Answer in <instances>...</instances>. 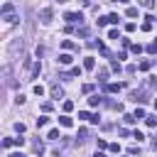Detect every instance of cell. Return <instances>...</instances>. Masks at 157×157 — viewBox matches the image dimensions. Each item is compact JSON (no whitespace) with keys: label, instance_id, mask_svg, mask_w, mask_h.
I'll use <instances>...</instances> for the list:
<instances>
[{"label":"cell","instance_id":"d590c367","mask_svg":"<svg viewBox=\"0 0 157 157\" xmlns=\"http://www.w3.org/2000/svg\"><path fill=\"white\" fill-rule=\"evenodd\" d=\"M76 34H78V37H88V27H81Z\"/></svg>","mask_w":157,"mask_h":157},{"label":"cell","instance_id":"8d00e7d4","mask_svg":"<svg viewBox=\"0 0 157 157\" xmlns=\"http://www.w3.org/2000/svg\"><path fill=\"white\" fill-rule=\"evenodd\" d=\"M110 69H113L115 74H120V64H118V61H110Z\"/></svg>","mask_w":157,"mask_h":157},{"label":"cell","instance_id":"8fae6325","mask_svg":"<svg viewBox=\"0 0 157 157\" xmlns=\"http://www.w3.org/2000/svg\"><path fill=\"white\" fill-rule=\"evenodd\" d=\"M137 69H140V71H150V69H152V61H150V59H145V61H140V64H137Z\"/></svg>","mask_w":157,"mask_h":157},{"label":"cell","instance_id":"c3c4849f","mask_svg":"<svg viewBox=\"0 0 157 157\" xmlns=\"http://www.w3.org/2000/svg\"><path fill=\"white\" fill-rule=\"evenodd\" d=\"M113 2H123V5H125V2H128V0H113Z\"/></svg>","mask_w":157,"mask_h":157},{"label":"cell","instance_id":"e0dca14e","mask_svg":"<svg viewBox=\"0 0 157 157\" xmlns=\"http://www.w3.org/2000/svg\"><path fill=\"white\" fill-rule=\"evenodd\" d=\"M140 5H142L145 10H152V7H155V0H140Z\"/></svg>","mask_w":157,"mask_h":157},{"label":"cell","instance_id":"d6a6232c","mask_svg":"<svg viewBox=\"0 0 157 157\" xmlns=\"http://www.w3.org/2000/svg\"><path fill=\"white\" fill-rule=\"evenodd\" d=\"M12 145H17V147H22V145H25V137H12Z\"/></svg>","mask_w":157,"mask_h":157},{"label":"cell","instance_id":"6da1fadb","mask_svg":"<svg viewBox=\"0 0 157 157\" xmlns=\"http://www.w3.org/2000/svg\"><path fill=\"white\" fill-rule=\"evenodd\" d=\"M2 20H5L7 25H15V22H17V17H15V5H12V2H5V5H2Z\"/></svg>","mask_w":157,"mask_h":157},{"label":"cell","instance_id":"ee69618b","mask_svg":"<svg viewBox=\"0 0 157 157\" xmlns=\"http://www.w3.org/2000/svg\"><path fill=\"white\" fill-rule=\"evenodd\" d=\"M105 147H108V142H105V140L101 137V140H98V150H105Z\"/></svg>","mask_w":157,"mask_h":157},{"label":"cell","instance_id":"9a60e30c","mask_svg":"<svg viewBox=\"0 0 157 157\" xmlns=\"http://www.w3.org/2000/svg\"><path fill=\"white\" fill-rule=\"evenodd\" d=\"M101 101H103L101 96H91V98H88V105H101Z\"/></svg>","mask_w":157,"mask_h":157},{"label":"cell","instance_id":"f35d334b","mask_svg":"<svg viewBox=\"0 0 157 157\" xmlns=\"http://www.w3.org/2000/svg\"><path fill=\"white\" fill-rule=\"evenodd\" d=\"M15 130H17V132H20V135H22V132H25V130H27V128H25V125H22V123H15Z\"/></svg>","mask_w":157,"mask_h":157},{"label":"cell","instance_id":"f6af8a7d","mask_svg":"<svg viewBox=\"0 0 157 157\" xmlns=\"http://www.w3.org/2000/svg\"><path fill=\"white\" fill-rule=\"evenodd\" d=\"M7 157H25L22 152H12V155H7Z\"/></svg>","mask_w":157,"mask_h":157},{"label":"cell","instance_id":"4dcf8cb0","mask_svg":"<svg viewBox=\"0 0 157 157\" xmlns=\"http://www.w3.org/2000/svg\"><path fill=\"white\" fill-rule=\"evenodd\" d=\"M69 76H81V66H74V69L69 71Z\"/></svg>","mask_w":157,"mask_h":157},{"label":"cell","instance_id":"7402d4cb","mask_svg":"<svg viewBox=\"0 0 157 157\" xmlns=\"http://www.w3.org/2000/svg\"><path fill=\"white\" fill-rule=\"evenodd\" d=\"M32 91H34V96H44V86H39V83H37Z\"/></svg>","mask_w":157,"mask_h":157},{"label":"cell","instance_id":"4fadbf2b","mask_svg":"<svg viewBox=\"0 0 157 157\" xmlns=\"http://www.w3.org/2000/svg\"><path fill=\"white\" fill-rule=\"evenodd\" d=\"M61 49H66V52H69V49H76V44H74L71 39H64V42H61Z\"/></svg>","mask_w":157,"mask_h":157},{"label":"cell","instance_id":"7bdbcfd3","mask_svg":"<svg viewBox=\"0 0 157 157\" xmlns=\"http://www.w3.org/2000/svg\"><path fill=\"white\" fill-rule=\"evenodd\" d=\"M2 147H12V137H5L2 140Z\"/></svg>","mask_w":157,"mask_h":157},{"label":"cell","instance_id":"44dd1931","mask_svg":"<svg viewBox=\"0 0 157 157\" xmlns=\"http://www.w3.org/2000/svg\"><path fill=\"white\" fill-rule=\"evenodd\" d=\"M105 78H108V71H105V69H103V71H98V81H101V83H105Z\"/></svg>","mask_w":157,"mask_h":157},{"label":"cell","instance_id":"bcb514c9","mask_svg":"<svg viewBox=\"0 0 157 157\" xmlns=\"http://www.w3.org/2000/svg\"><path fill=\"white\" fill-rule=\"evenodd\" d=\"M93 157H105V152H101V150H98V152H96Z\"/></svg>","mask_w":157,"mask_h":157},{"label":"cell","instance_id":"3957f363","mask_svg":"<svg viewBox=\"0 0 157 157\" xmlns=\"http://www.w3.org/2000/svg\"><path fill=\"white\" fill-rule=\"evenodd\" d=\"M52 15H54L52 7H42V10H39V20H42V22H52Z\"/></svg>","mask_w":157,"mask_h":157},{"label":"cell","instance_id":"7c38bea8","mask_svg":"<svg viewBox=\"0 0 157 157\" xmlns=\"http://www.w3.org/2000/svg\"><path fill=\"white\" fill-rule=\"evenodd\" d=\"M123 123H125V125H135V123H137V118H135V115H128V113H125V115H123Z\"/></svg>","mask_w":157,"mask_h":157},{"label":"cell","instance_id":"2e32d148","mask_svg":"<svg viewBox=\"0 0 157 157\" xmlns=\"http://www.w3.org/2000/svg\"><path fill=\"white\" fill-rule=\"evenodd\" d=\"M47 123H49V118H47V115L37 118V128H47Z\"/></svg>","mask_w":157,"mask_h":157},{"label":"cell","instance_id":"ba28073f","mask_svg":"<svg viewBox=\"0 0 157 157\" xmlns=\"http://www.w3.org/2000/svg\"><path fill=\"white\" fill-rule=\"evenodd\" d=\"M59 125H64V128H71V125H74V120H71L69 115H59Z\"/></svg>","mask_w":157,"mask_h":157},{"label":"cell","instance_id":"e575fe53","mask_svg":"<svg viewBox=\"0 0 157 157\" xmlns=\"http://www.w3.org/2000/svg\"><path fill=\"white\" fill-rule=\"evenodd\" d=\"M147 52H150V54H157V39H155V42L147 47Z\"/></svg>","mask_w":157,"mask_h":157},{"label":"cell","instance_id":"f1b7e54d","mask_svg":"<svg viewBox=\"0 0 157 157\" xmlns=\"http://www.w3.org/2000/svg\"><path fill=\"white\" fill-rule=\"evenodd\" d=\"M125 15H128V17H137V7H128Z\"/></svg>","mask_w":157,"mask_h":157},{"label":"cell","instance_id":"f907efd6","mask_svg":"<svg viewBox=\"0 0 157 157\" xmlns=\"http://www.w3.org/2000/svg\"><path fill=\"white\" fill-rule=\"evenodd\" d=\"M56 2H66V0H56Z\"/></svg>","mask_w":157,"mask_h":157},{"label":"cell","instance_id":"cb8c5ba5","mask_svg":"<svg viewBox=\"0 0 157 157\" xmlns=\"http://www.w3.org/2000/svg\"><path fill=\"white\" fill-rule=\"evenodd\" d=\"M52 108H54V103H49V101H44V103H42V110H44V113H49Z\"/></svg>","mask_w":157,"mask_h":157},{"label":"cell","instance_id":"4316f807","mask_svg":"<svg viewBox=\"0 0 157 157\" xmlns=\"http://www.w3.org/2000/svg\"><path fill=\"white\" fill-rule=\"evenodd\" d=\"M132 140H137V142H142V140H145V135H142L140 130H135V132H132Z\"/></svg>","mask_w":157,"mask_h":157},{"label":"cell","instance_id":"7dc6e473","mask_svg":"<svg viewBox=\"0 0 157 157\" xmlns=\"http://www.w3.org/2000/svg\"><path fill=\"white\" fill-rule=\"evenodd\" d=\"M152 150H157V137H155V140H152Z\"/></svg>","mask_w":157,"mask_h":157},{"label":"cell","instance_id":"f546056e","mask_svg":"<svg viewBox=\"0 0 157 157\" xmlns=\"http://www.w3.org/2000/svg\"><path fill=\"white\" fill-rule=\"evenodd\" d=\"M130 49H132V54H140L142 52V44H130Z\"/></svg>","mask_w":157,"mask_h":157},{"label":"cell","instance_id":"5b68a950","mask_svg":"<svg viewBox=\"0 0 157 157\" xmlns=\"http://www.w3.org/2000/svg\"><path fill=\"white\" fill-rule=\"evenodd\" d=\"M61 96H64V88H61L59 83H52V98H56V101H59Z\"/></svg>","mask_w":157,"mask_h":157},{"label":"cell","instance_id":"83f0119b","mask_svg":"<svg viewBox=\"0 0 157 157\" xmlns=\"http://www.w3.org/2000/svg\"><path fill=\"white\" fill-rule=\"evenodd\" d=\"M128 155H132V157L137 155V157H140V147H135V145H132V147H128Z\"/></svg>","mask_w":157,"mask_h":157},{"label":"cell","instance_id":"ac0fdd59","mask_svg":"<svg viewBox=\"0 0 157 157\" xmlns=\"http://www.w3.org/2000/svg\"><path fill=\"white\" fill-rule=\"evenodd\" d=\"M108 22H110V25H118V22H120V17H118L115 12H110V15H108Z\"/></svg>","mask_w":157,"mask_h":157},{"label":"cell","instance_id":"836d02e7","mask_svg":"<svg viewBox=\"0 0 157 157\" xmlns=\"http://www.w3.org/2000/svg\"><path fill=\"white\" fill-rule=\"evenodd\" d=\"M147 86H150V88H157V76H150V81H147Z\"/></svg>","mask_w":157,"mask_h":157},{"label":"cell","instance_id":"603a6c76","mask_svg":"<svg viewBox=\"0 0 157 157\" xmlns=\"http://www.w3.org/2000/svg\"><path fill=\"white\" fill-rule=\"evenodd\" d=\"M69 110H74V101H64V113H69Z\"/></svg>","mask_w":157,"mask_h":157},{"label":"cell","instance_id":"ffe728a7","mask_svg":"<svg viewBox=\"0 0 157 157\" xmlns=\"http://www.w3.org/2000/svg\"><path fill=\"white\" fill-rule=\"evenodd\" d=\"M39 71H42V64H39V61H37V64H34V66H32V76H39Z\"/></svg>","mask_w":157,"mask_h":157},{"label":"cell","instance_id":"52a82bcc","mask_svg":"<svg viewBox=\"0 0 157 157\" xmlns=\"http://www.w3.org/2000/svg\"><path fill=\"white\" fill-rule=\"evenodd\" d=\"M120 88H123V83H105V91L108 93H118Z\"/></svg>","mask_w":157,"mask_h":157},{"label":"cell","instance_id":"5bb4252c","mask_svg":"<svg viewBox=\"0 0 157 157\" xmlns=\"http://www.w3.org/2000/svg\"><path fill=\"white\" fill-rule=\"evenodd\" d=\"M145 123H147V128H155V125H157V115H147Z\"/></svg>","mask_w":157,"mask_h":157},{"label":"cell","instance_id":"d4e9b609","mask_svg":"<svg viewBox=\"0 0 157 157\" xmlns=\"http://www.w3.org/2000/svg\"><path fill=\"white\" fill-rule=\"evenodd\" d=\"M132 115H135V118H137V120H140V118H147V115H145V110H142V108H135V113H132Z\"/></svg>","mask_w":157,"mask_h":157},{"label":"cell","instance_id":"ab89813d","mask_svg":"<svg viewBox=\"0 0 157 157\" xmlns=\"http://www.w3.org/2000/svg\"><path fill=\"white\" fill-rule=\"evenodd\" d=\"M78 137H81V140H86V137H88V130H86V128H81V130H78Z\"/></svg>","mask_w":157,"mask_h":157},{"label":"cell","instance_id":"b9f144b4","mask_svg":"<svg viewBox=\"0 0 157 157\" xmlns=\"http://www.w3.org/2000/svg\"><path fill=\"white\" fill-rule=\"evenodd\" d=\"M135 27H137L135 22H128V25H125V29H128V32H135Z\"/></svg>","mask_w":157,"mask_h":157},{"label":"cell","instance_id":"d6986e66","mask_svg":"<svg viewBox=\"0 0 157 157\" xmlns=\"http://www.w3.org/2000/svg\"><path fill=\"white\" fill-rule=\"evenodd\" d=\"M108 39H120V32H118V29H110V32H108Z\"/></svg>","mask_w":157,"mask_h":157},{"label":"cell","instance_id":"1f68e13d","mask_svg":"<svg viewBox=\"0 0 157 157\" xmlns=\"http://www.w3.org/2000/svg\"><path fill=\"white\" fill-rule=\"evenodd\" d=\"M78 118H81V120H91V113H88V110H81Z\"/></svg>","mask_w":157,"mask_h":157},{"label":"cell","instance_id":"8992f818","mask_svg":"<svg viewBox=\"0 0 157 157\" xmlns=\"http://www.w3.org/2000/svg\"><path fill=\"white\" fill-rule=\"evenodd\" d=\"M130 101H135V103H145L147 98H145L142 93H137V91H130Z\"/></svg>","mask_w":157,"mask_h":157},{"label":"cell","instance_id":"681fc988","mask_svg":"<svg viewBox=\"0 0 157 157\" xmlns=\"http://www.w3.org/2000/svg\"><path fill=\"white\" fill-rule=\"evenodd\" d=\"M155 110H157V101H155Z\"/></svg>","mask_w":157,"mask_h":157},{"label":"cell","instance_id":"484cf974","mask_svg":"<svg viewBox=\"0 0 157 157\" xmlns=\"http://www.w3.org/2000/svg\"><path fill=\"white\" fill-rule=\"evenodd\" d=\"M47 137H49V140H59L61 135H59V130H49V135H47Z\"/></svg>","mask_w":157,"mask_h":157},{"label":"cell","instance_id":"277c9868","mask_svg":"<svg viewBox=\"0 0 157 157\" xmlns=\"http://www.w3.org/2000/svg\"><path fill=\"white\" fill-rule=\"evenodd\" d=\"M56 61H59V64H61V66H69V64H71V61H74V56H71V54H69V52H64V54H59V59H56Z\"/></svg>","mask_w":157,"mask_h":157},{"label":"cell","instance_id":"60d3db41","mask_svg":"<svg viewBox=\"0 0 157 157\" xmlns=\"http://www.w3.org/2000/svg\"><path fill=\"white\" fill-rule=\"evenodd\" d=\"M108 150H110V152H120V145H118V142H113V145H108Z\"/></svg>","mask_w":157,"mask_h":157},{"label":"cell","instance_id":"30bf717a","mask_svg":"<svg viewBox=\"0 0 157 157\" xmlns=\"http://www.w3.org/2000/svg\"><path fill=\"white\" fill-rule=\"evenodd\" d=\"M93 66H96V59H93V56H86V59H83V69H88V71H91Z\"/></svg>","mask_w":157,"mask_h":157},{"label":"cell","instance_id":"74e56055","mask_svg":"<svg viewBox=\"0 0 157 157\" xmlns=\"http://www.w3.org/2000/svg\"><path fill=\"white\" fill-rule=\"evenodd\" d=\"M81 91H83V93H91V91H93V83H83V88H81Z\"/></svg>","mask_w":157,"mask_h":157},{"label":"cell","instance_id":"9c48e42d","mask_svg":"<svg viewBox=\"0 0 157 157\" xmlns=\"http://www.w3.org/2000/svg\"><path fill=\"white\" fill-rule=\"evenodd\" d=\"M32 150H34V155H42V152H44V145H42V140H34V142H32Z\"/></svg>","mask_w":157,"mask_h":157},{"label":"cell","instance_id":"7a4b0ae2","mask_svg":"<svg viewBox=\"0 0 157 157\" xmlns=\"http://www.w3.org/2000/svg\"><path fill=\"white\" fill-rule=\"evenodd\" d=\"M64 20H66L69 25H81V22H83V15H81V12H66Z\"/></svg>","mask_w":157,"mask_h":157}]
</instances>
